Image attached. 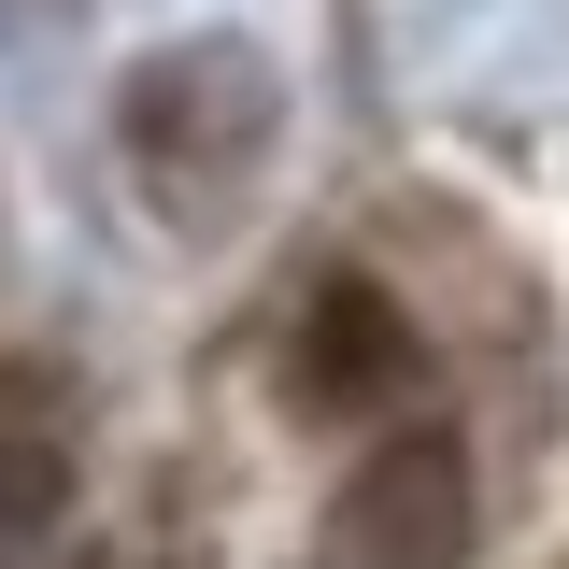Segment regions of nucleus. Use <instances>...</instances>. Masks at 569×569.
<instances>
[{
	"label": "nucleus",
	"instance_id": "1",
	"mask_svg": "<svg viewBox=\"0 0 569 569\" xmlns=\"http://www.w3.org/2000/svg\"><path fill=\"white\" fill-rule=\"evenodd\" d=\"M470 541V456L427 427V441H385L356 470L342 527H328V569H456Z\"/></svg>",
	"mask_w": 569,
	"mask_h": 569
}]
</instances>
